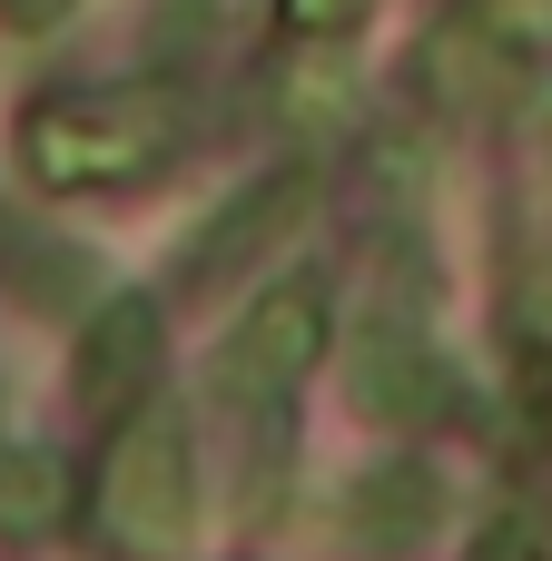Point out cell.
<instances>
[{
  "instance_id": "6da1fadb",
  "label": "cell",
  "mask_w": 552,
  "mask_h": 561,
  "mask_svg": "<svg viewBox=\"0 0 552 561\" xmlns=\"http://www.w3.org/2000/svg\"><path fill=\"white\" fill-rule=\"evenodd\" d=\"M188 148V118L168 89H69L20 108V168L40 187H128L158 178Z\"/></svg>"
},
{
  "instance_id": "7a4b0ae2",
  "label": "cell",
  "mask_w": 552,
  "mask_h": 561,
  "mask_svg": "<svg viewBox=\"0 0 552 561\" xmlns=\"http://www.w3.org/2000/svg\"><path fill=\"white\" fill-rule=\"evenodd\" d=\"M99 542L128 561H178L198 542V444H188V414L168 394H138L99 454Z\"/></svg>"
},
{
  "instance_id": "3957f363",
  "label": "cell",
  "mask_w": 552,
  "mask_h": 561,
  "mask_svg": "<svg viewBox=\"0 0 552 561\" xmlns=\"http://www.w3.org/2000/svg\"><path fill=\"white\" fill-rule=\"evenodd\" d=\"M326 335H336V296H326V276H277V286L237 316V335H227V355H217V385L247 394V404L267 414L277 394H296V385L316 375Z\"/></svg>"
},
{
  "instance_id": "277c9868",
  "label": "cell",
  "mask_w": 552,
  "mask_h": 561,
  "mask_svg": "<svg viewBox=\"0 0 552 561\" xmlns=\"http://www.w3.org/2000/svg\"><path fill=\"white\" fill-rule=\"evenodd\" d=\"M356 404H365L375 424H425V414H444L435 335H425V316L395 306V296H375L365 325H356Z\"/></svg>"
},
{
  "instance_id": "5b68a950",
  "label": "cell",
  "mask_w": 552,
  "mask_h": 561,
  "mask_svg": "<svg viewBox=\"0 0 552 561\" xmlns=\"http://www.w3.org/2000/svg\"><path fill=\"white\" fill-rule=\"evenodd\" d=\"M158 355H168V325L148 296H109L89 325H79V394L99 414H128L148 385H158Z\"/></svg>"
},
{
  "instance_id": "8992f818",
  "label": "cell",
  "mask_w": 552,
  "mask_h": 561,
  "mask_svg": "<svg viewBox=\"0 0 552 561\" xmlns=\"http://www.w3.org/2000/svg\"><path fill=\"white\" fill-rule=\"evenodd\" d=\"M306 207H316V168H277V178H257V187H247V197H237V207H227V217L198 237L188 286H217L227 266H257V256H267V247H277V237L306 217Z\"/></svg>"
},
{
  "instance_id": "52a82bcc",
  "label": "cell",
  "mask_w": 552,
  "mask_h": 561,
  "mask_svg": "<svg viewBox=\"0 0 552 561\" xmlns=\"http://www.w3.org/2000/svg\"><path fill=\"white\" fill-rule=\"evenodd\" d=\"M267 108H277V128L306 138V148L346 138V118H356V69H346V49H336V39L286 49V59L267 69Z\"/></svg>"
},
{
  "instance_id": "ba28073f",
  "label": "cell",
  "mask_w": 552,
  "mask_h": 561,
  "mask_svg": "<svg viewBox=\"0 0 552 561\" xmlns=\"http://www.w3.org/2000/svg\"><path fill=\"white\" fill-rule=\"evenodd\" d=\"M435 523H444V483L425 463H375L346 493V542L356 552H415Z\"/></svg>"
},
{
  "instance_id": "9c48e42d",
  "label": "cell",
  "mask_w": 552,
  "mask_h": 561,
  "mask_svg": "<svg viewBox=\"0 0 552 561\" xmlns=\"http://www.w3.org/2000/svg\"><path fill=\"white\" fill-rule=\"evenodd\" d=\"M69 523V463L49 444H10L0 454V542H49Z\"/></svg>"
},
{
  "instance_id": "30bf717a",
  "label": "cell",
  "mask_w": 552,
  "mask_h": 561,
  "mask_svg": "<svg viewBox=\"0 0 552 561\" xmlns=\"http://www.w3.org/2000/svg\"><path fill=\"white\" fill-rule=\"evenodd\" d=\"M365 20V0H286V30L296 39H346Z\"/></svg>"
},
{
  "instance_id": "8fae6325",
  "label": "cell",
  "mask_w": 552,
  "mask_h": 561,
  "mask_svg": "<svg viewBox=\"0 0 552 561\" xmlns=\"http://www.w3.org/2000/svg\"><path fill=\"white\" fill-rule=\"evenodd\" d=\"M504 30H523V39H543V30H552V0H523V10H504Z\"/></svg>"
}]
</instances>
